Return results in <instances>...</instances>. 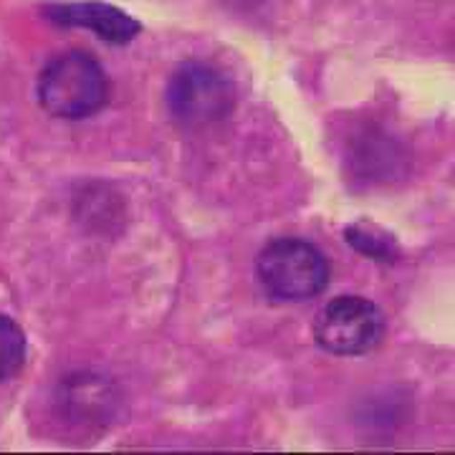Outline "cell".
Returning <instances> with one entry per match:
<instances>
[{
	"label": "cell",
	"instance_id": "obj_1",
	"mask_svg": "<svg viewBox=\"0 0 455 455\" xmlns=\"http://www.w3.org/2000/svg\"><path fill=\"white\" fill-rule=\"evenodd\" d=\"M107 97L104 68L82 51L56 56L38 79L41 107L61 119H86L107 104Z\"/></svg>",
	"mask_w": 455,
	"mask_h": 455
},
{
	"label": "cell",
	"instance_id": "obj_2",
	"mask_svg": "<svg viewBox=\"0 0 455 455\" xmlns=\"http://www.w3.org/2000/svg\"><path fill=\"white\" fill-rule=\"evenodd\" d=\"M263 289L281 301H307L326 289L329 266L316 245L299 238H281L259 256Z\"/></svg>",
	"mask_w": 455,
	"mask_h": 455
},
{
	"label": "cell",
	"instance_id": "obj_3",
	"mask_svg": "<svg viewBox=\"0 0 455 455\" xmlns=\"http://www.w3.org/2000/svg\"><path fill=\"white\" fill-rule=\"evenodd\" d=\"M314 334L331 355H364L372 352L385 337V314L367 299L341 296L319 314Z\"/></svg>",
	"mask_w": 455,
	"mask_h": 455
},
{
	"label": "cell",
	"instance_id": "obj_4",
	"mask_svg": "<svg viewBox=\"0 0 455 455\" xmlns=\"http://www.w3.org/2000/svg\"><path fill=\"white\" fill-rule=\"evenodd\" d=\"M170 109L190 127L212 124L233 109V89L211 66L188 64L170 82Z\"/></svg>",
	"mask_w": 455,
	"mask_h": 455
},
{
	"label": "cell",
	"instance_id": "obj_5",
	"mask_svg": "<svg viewBox=\"0 0 455 455\" xmlns=\"http://www.w3.org/2000/svg\"><path fill=\"white\" fill-rule=\"evenodd\" d=\"M49 18L61 26H79L94 31L99 38L109 44H127L137 33L140 23L124 11L104 5V3H74V5H53L49 8Z\"/></svg>",
	"mask_w": 455,
	"mask_h": 455
},
{
	"label": "cell",
	"instance_id": "obj_6",
	"mask_svg": "<svg viewBox=\"0 0 455 455\" xmlns=\"http://www.w3.org/2000/svg\"><path fill=\"white\" fill-rule=\"evenodd\" d=\"M26 362V337L20 326L0 314V382L20 372Z\"/></svg>",
	"mask_w": 455,
	"mask_h": 455
}]
</instances>
